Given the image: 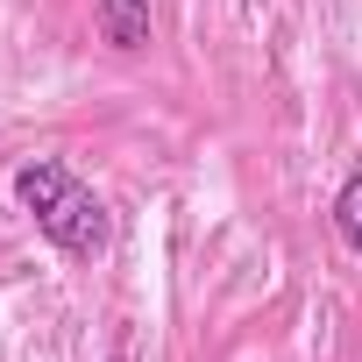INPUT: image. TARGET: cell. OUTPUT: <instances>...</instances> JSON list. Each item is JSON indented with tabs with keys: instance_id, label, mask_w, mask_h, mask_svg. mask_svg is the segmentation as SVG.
Returning <instances> with one entry per match:
<instances>
[{
	"instance_id": "1",
	"label": "cell",
	"mask_w": 362,
	"mask_h": 362,
	"mask_svg": "<svg viewBox=\"0 0 362 362\" xmlns=\"http://www.w3.org/2000/svg\"><path fill=\"white\" fill-rule=\"evenodd\" d=\"M15 199L29 206V221H36V235L43 242H57L64 256H100L107 242H114V221H107V206H100V192L86 185V177L71 170V163H57V156H36V163H22L15 170Z\"/></svg>"
},
{
	"instance_id": "2",
	"label": "cell",
	"mask_w": 362,
	"mask_h": 362,
	"mask_svg": "<svg viewBox=\"0 0 362 362\" xmlns=\"http://www.w3.org/2000/svg\"><path fill=\"white\" fill-rule=\"evenodd\" d=\"M93 22H100V36L114 50H142L149 43V0H100Z\"/></svg>"
},
{
	"instance_id": "3",
	"label": "cell",
	"mask_w": 362,
	"mask_h": 362,
	"mask_svg": "<svg viewBox=\"0 0 362 362\" xmlns=\"http://www.w3.org/2000/svg\"><path fill=\"white\" fill-rule=\"evenodd\" d=\"M334 228H341V242L362 256V170L341 185V199H334Z\"/></svg>"
}]
</instances>
